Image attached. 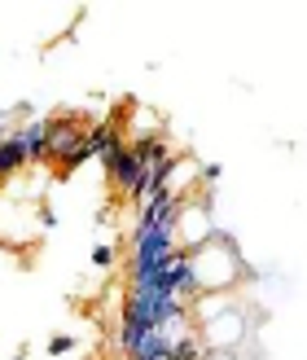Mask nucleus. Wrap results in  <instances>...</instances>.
Returning a JSON list of instances; mask_svg holds the SVG:
<instances>
[{
  "label": "nucleus",
  "instance_id": "1",
  "mask_svg": "<svg viewBox=\"0 0 307 360\" xmlns=\"http://www.w3.org/2000/svg\"><path fill=\"white\" fill-rule=\"evenodd\" d=\"M189 259H193L197 295H228L233 285L250 273V268L242 264V255H237V246H233V238H224V233H215L207 246L189 250Z\"/></svg>",
  "mask_w": 307,
  "mask_h": 360
},
{
  "label": "nucleus",
  "instance_id": "2",
  "mask_svg": "<svg viewBox=\"0 0 307 360\" xmlns=\"http://www.w3.org/2000/svg\"><path fill=\"white\" fill-rule=\"evenodd\" d=\"M88 128L79 119H70V115H62V119H48V163H58L62 172H70V167H79V163H88Z\"/></svg>",
  "mask_w": 307,
  "mask_h": 360
},
{
  "label": "nucleus",
  "instance_id": "3",
  "mask_svg": "<svg viewBox=\"0 0 307 360\" xmlns=\"http://www.w3.org/2000/svg\"><path fill=\"white\" fill-rule=\"evenodd\" d=\"M246 334H250V321H246V312L237 303L224 308V312H215V316H207L202 326H197V338H202L207 352H237L246 343Z\"/></svg>",
  "mask_w": 307,
  "mask_h": 360
},
{
  "label": "nucleus",
  "instance_id": "4",
  "mask_svg": "<svg viewBox=\"0 0 307 360\" xmlns=\"http://www.w3.org/2000/svg\"><path fill=\"white\" fill-rule=\"evenodd\" d=\"M22 167H31V163H27V146H22V132L13 128L5 141H0V180L18 176Z\"/></svg>",
  "mask_w": 307,
  "mask_h": 360
},
{
  "label": "nucleus",
  "instance_id": "5",
  "mask_svg": "<svg viewBox=\"0 0 307 360\" xmlns=\"http://www.w3.org/2000/svg\"><path fill=\"white\" fill-rule=\"evenodd\" d=\"M22 132V146H27V163H48V119H31L27 128H18Z\"/></svg>",
  "mask_w": 307,
  "mask_h": 360
},
{
  "label": "nucleus",
  "instance_id": "6",
  "mask_svg": "<svg viewBox=\"0 0 307 360\" xmlns=\"http://www.w3.org/2000/svg\"><path fill=\"white\" fill-rule=\"evenodd\" d=\"M93 264H97V268H110V264H115V246H110V242H101V246L93 250Z\"/></svg>",
  "mask_w": 307,
  "mask_h": 360
},
{
  "label": "nucleus",
  "instance_id": "7",
  "mask_svg": "<svg viewBox=\"0 0 307 360\" xmlns=\"http://www.w3.org/2000/svg\"><path fill=\"white\" fill-rule=\"evenodd\" d=\"M70 347H75V338H70V334H58V338H48V352H53V356H62V352H70Z\"/></svg>",
  "mask_w": 307,
  "mask_h": 360
},
{
  "label": "nucleus",
  "instance_id": "8",
  "mask_svg": "<svg viewBox=\"0 0 307 360\" xmlns=\"http://www.w3.org/2000/svg\"><path fill=\"white\" fill-rule=\"evenodd\" d=\"M40 224H44V229H53V224H58V215H53V207H40Z\"/></svg>",
  "mask_w": 307,
  "mask_h": 360
},
{
  "label": "nucleus",
  "instance_id": "9",
  "mask_svg": "<svg viewBox=\"0 0 307 360\" xmlns=\"http://www.w3.org/2000/svg\"><path fill=\"white\" fill-rule=\"evenodd\" d=\"M202 360H237V352H207Z\"/></svg>",
  "mask_w": 307,
  "mask_h": 360
},
{
  "label": "nucleus",
  "instance_id": "10",
  "mask_svg": "<svg viewBox=\"0 0 307 360\" xmlns=\"http://www.w3.org/2000/svg\"><path fill=\"white\" fill-rule=\"evenodd\" d=\"M9 136V128H5V119H0V141H5Z\"/></svg>",
  "mask_w": 307,
  "mask_h": 360
}]
</instances>
